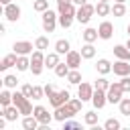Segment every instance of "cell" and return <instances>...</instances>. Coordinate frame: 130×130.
<instances>
[{
    "mask_svg": "<svg viewBox=\"0 0 130 130\" xmlns=\"http://www.w3.org/2000/svg\"><path fill=\"white\" fill-rule=\"evenodd\" d=\"M45 95L49 98V104H51L53 108H59V106H63V104H67V102L71 100V93H69L67 89L57 91L51 83H47V85H45Z\"/></svg>",
    "mask_w": 130,
    "mask_h": 130,
    "instance_id": "1",
    "label": "cell"
},
{
    "mask_svg": "<svg viewBox=\"0 0 130 130\" xmlns=\"http://www.w3.org/2000/svg\"><path fill=\"white\" fill-rule=\"evenodd\" d=\"M43 69H45V53L41 49H37L30 53V71H32V75H41Z\"/></svg>",
    "mask_w": 130,
    "mask_h": 130,
    "instance_id": "2",
    "label": "cell"
},
{
    "mask_svg": "<svg viewBox=\"0 0 130 130\" xmlns=\"http://www.w3.org/2000/svg\"><path fill=\"white\" fill-rule=\"evenodd\" d=\"M95 14V6L93 4H89V2H85L83 6H79L77 8V12H75V20L77 22H81V24H87L89 20H91V16Z\"/></svg>",
    "mask_w": 130,
    "mask_h": 130,
    "instance_id": "3",
    "label": "cell"
},
{
    "mask_svg": "<svg viewBox=\"0 0 130 130\" xmlns=\"http://www.w3.org/2000/svg\"><path fill=\"white\" fill-rule=\"evenodd\" d=\"M57 24H59V14H55L53 10H45L43 12V30L53 32Z\"/></svg>",
    "mask_w": 130,
    "mask_h": 130,
    "instance_id": "4",
    "label": "cell"
},
{
    "mask_svg": "<svg viewBox=\"0 0 130 130\" xmlns=\"http://www.w3.org/2000/svg\"><path fill=\"white\" fill-rule=\"evenodd\" d=\"M77 112L69 106V102L67 104H63V106H59V108H55V114H53V118L57 120V122H65V120H69V118H73Z\"/></svg>",
    "mask_w": 130,
    "mask_h": 130,
    "instance_id": "5",
    "label": "cell"
},
{
    "mask_svg": "<svg viewBox=\"0 0 130 130\" xmlns=\"http://www.w3.org/2000/svg\"><path fill=\"white\" fill-rule=\"evenodd\" d=\"M106 93H108V102H110V104H120V100H122V95H124V89H122L120 81H114Z\"/></svg>",
    "mask_w": 130,
    "mask_h": 130,
    "instance_id": "6",
    "label": "cell"
},
{
    "mask_svg": "<svg viewBox=\"0 0 130 130\" xmlns=\"http://www.w3.org/2000/svg\"><path fill=\"white\" fill-rule=\"evenodd\" d=\"M20 14H22V10H20V6H18V4L10 2V4H6V6H4V16H6V20H8V22H16V20L20 18Z\"/></svg>",
    "mask_w": 130,
    "mask_h": 130,
    "instance_id": "7",
    "label": "cell"
},
{
    "mask_svg": "<svg viewBox=\"0 0 130 130\" xmlns=\"http://www.w3.org/2000/svg\"><path fill=\"white\" fill-rule=\"evenodd\" d=\"M32 114L37 116V120L41 122V126H49V124H51V120H55V118L49 114V110H47V108H43V106H35Z\"/></svg>",
    "mask_w": 130,
    "mask_h": 130,
    "instance_id": "8",
    "label": "cell"
},
{
    "mask_svg": "<svg viewBox=\"0 0 130 130\" xmlns=\"http://www.w3.org/2000/svg\"><path fill=\"white\" fill-rule=\"evenodd\" d=\"M91 104L95 110H102L106 104H108V93L104 89H93V95H91Z\"/></svg>",
    "mask_w": 130,
    "mask_h": 130,
    "instance_id": "9",
    "label": "cell"
},
{
    "mask_svg": "<svg viewBox=\"0 0 130 130\" xmlns=\"http://www.w3.org/2000/svg\"><path fill=\"white\" fill-rule=\"evenodd\" d=\"M98 35H100V39L110 41V39H112V35H114V24H112L110 20H104V22L98 26Z\"/></svg>",
    "mask_w": 130,
    "mask_h": 130,
    "instance_id": "10",
    "label": "cell"
},
{
    "mask_svg": "<svg viewBox=\"0 0 130 130\" xmlns=\"http://www.w3.org/2000/svg\"><path fill=\"white\" fill-rule=\"evenodd\" d=\"M12 49L16 55H30L32 49H37V47H32V43H28V41H16L12 45Z\"/></svg>",
    "mask_w": 130,
    "mask_h": 130,
    "instance_id": "11",
    "label": "cell"
},
{
    "mask_svg": "<svg viewBox=\"0 0 130 130\" xmlns=\"http://www.w3.org/2000/svg\"><path fill=\"white\" fill-rule=\"evenodd\" d=\"M112 71H114L116 75H120V77H124V75H130V61L118 59V61L112 65Z\"/></svg>",
    "mask_w": 130,
    "mask_h": 130,
    "instance_id": "12",
    "label": "cell"
},
{
    "mask_svg": "<svg viewBox=\"0 0 130 130\" xmlns=\"http://www.w3.org/2000/svg\"><path fill=\"white\" fill-rule=\"evenodd\" d=\"M93 89L95 87H91L89 83H85V81H81L79 85H77V95L83 100V102H91V95H93Z\"/></svg>",
    "mask_w": 130,
    "mask_h": 130,
    "instance_id": "13",
    "label": "cell"
},
{
    "mask_svg": "<svg viewBox=\"0 0 130 130\" xmlns=\"http://www.w3.org/2000/svg\"><path fill=\"white\" fill-rule=\"evenodd\" d=\"M81 53L79 51H69L67 55H65V63L71 67V69H79V65H81Z\"/></svg>",
    "mask_w": 130,
    "mask_h": 130,
    "instance_id": "14",
    "label": "cell"
},
{
    "mask_svg": "<svg viewBox=\"0 0 130 130\" xmlns=\"http://www.w3.org/2000/svg\"><path fill=\"white\" fill-rule=\"evenodd\" d=\"M16 61H18V55H16V53L4 55L2 61H0V71H6V69H10V67H16Z\"/></svg>",
    "mask_w": 130,
    "mask_h": 130,
    "instance_id": "15",
    "label": "cell"
},
{
    "mask_svg": "<svg viewBox=\"0 0 130 130\" xmlns=\"http://www.w3.org/2000/svg\"><path fill=\"white\" fill-rule=\"evenodd\" d=\"M2 116L8 120V122H14L18 116H20V110H18V106H14V104H10L8 108H2Z\"/></svg>",
    "mask_w": 130,
    "mask_h": 130,
    "instance_id": "16",
    "label": "cell"
},
{
    "mask_svg": "<svg viewBox=\"0 0 130 130\" xmlns=\"http://www.w3.org/2000/svg\"><path fill=\"white\" fill-rule=\"evenodd\" d=\"M59 63H61V61H59V53H57V51L45 55V67H47V69H55Z\"/></svg>",
    "mask_w": 130,
    "mask_h": 130,
    "instance_id": "17",
    "label": "cell"
},
{
    "mask_svg": "<svg viewBox=\"0 0 130 130\" xmlns=\"http://www.w3.org/2000/svg\"><path fill=\"white\" fill-rule=\"evenodd\" d=\"M39 124H41V122L37 120V116H35V114H30V116H24V118H22V128H24V130H37V128H39Z\"/></svg>",
    "mask_w": 130,
    "mask_h": 130,
    "instance_id": "18",
    "label": "cell"
},
{
    "mask_svg": "<svg viewBox=\"0 0 130 130\" xmlns=\"http://www.w3.org/2000/svg\"><path fill=\"white\" fill-rule=\"evenodd\" d=\"M95 69H98V73H100V75H108V73L112 71V63H110L108 59H98Z\"/></svg>",
    "mask_w": 130,
    "mask_h": 130,
    "instance_id": "19",
    "label": "cell"
},
{
    "mask_svg": "<svg viewBox=\"0 0 130 130\" xmlns=\"http://www.w3.org/2000/svg\"><path fill=\"white\" fill-rule=\"evenodd\" d=\"M114 55L118 59H124V61H130V49L126 45H116L114 47Z\"/></svg>",
    "mask_w": 130,
    "mask_h": 130,
    "instance_id": "20",
    "label": "cell"
},
{
    "mask_svg": "<svg viewBox=\"0 0 130 130\" xmlns=\"http://www.w3.org/2000/svg\"><path fill=\"white\" fill-rule=\"evenodd\" d=\"M81 39L85 41V43H93V41H98L100 39V35H98V28H85L83 32H81Z\"/></svg>",
    "mask_w": 130,
    "mask_h": 130,
    "instance_id": "21",
    "label": "cell"
},
{
    "mask_svg": "<svg viewBox=\"0 0 130 130\" xmlns=\"http://www.w3.org/2000/svg\"><path fill=\"white\" fill-rule=\"evenodd\" d=\"M55 51H57L59 55H67V53L71 51V45H69V41H67V39H59V41L55 43Z\"/></svg>",
    "mask_w": 130,
    "mask_h": 130,
    "instance_id": "22",
    "label": "cell"
},
{
    "mask_svg": "<svg viewBox=\"0 0 130 130\" xmlns=\"http://www.w3.org/2000/svg\"><path fill=\"white\" fill-rule=\"evenodd\" d=\"M95 14H98V16H108V14H112L110 2H98V4H95Z\"/></svg>",
    "mask_w": 130,
    "mask_h": 130,
    "instance_id": "23",
    "label": "cell"
},
{
    "mask_svg": "<svg viewBox=\"0 0 130 130\" xmlns=\"http://www.w3.org/2000/svg\"><path fill=\"white\" fill-rule=\"evenodd\" d=\"M79 53H81L83 59H93V57H95V47H93V43H85Z\"/></svg>",
    "mask_w": 130,
    "mask_h": 130,
    "instance_id": "24",
    "label": "cell"
},
{
    "mask_svg": "<svg viewBox=\"0 0 130 130\" xmlns=\"http://www.w3.org/2000/svg\"><path fill=\"white\" fill-rule=\"evenodd\" d=\"M16 69H18V71H28V69H30V59H28V55H18Z\"/></svg>",
    "mask_w": 130,
    "mask_h": 130,
    "instance_id": "25",
    "label": "cell"
},
{
    "mask_svg": "<svg viewBox=\"0 0 130 130\" xmlns=\"http://www.w3.org/2000/svg\"><path fill=\"white\" fill-rule=\"evenodd\" d=\"M12 104V93L8 91V87H4L2 91H0V106L2 108H8Z\"/></svg>",
    "mask_w": 130,
    "mask_h": 130,
    "instance_id": "26",
    "label": "cell"
},
{
    "mask_svg": "<svg viewBox=\"0 0 130 130\" xmlns=\"http://www.w3.org/2000/svg\"><path fill=\"white\" fill-rule=\"evenodd\" d=\"M67 81H69L71 85H79V83H81V73H79L77 69H71V71L67 73Z\"/></svg>",
    "mask_w": 130,
    "mask_h": 130,
    "instance_id": "27",
    "label": "cell"
},
{
    "mask_svg": "<svg viewBox=\"0 0 130 130\" xmlns=\"http://www.w3.org/2000/svg\"><path fill=\"white\" fill-rule=\"evenodd\" d=\"M2 83H4V87H8V89H16V85H18V79H16V75H4Z\"/></svg>",
    "mask_w": 130,
    "mask_h": 130,
    "instance_id": "28",
    "label": "cell"
},
{
    "mask_svg": "<svg viewBox=\"0 0 130 130\" xmlns=\"http://www.w3.org/2000/svg\"><path fill=\"white\" fill-rule=\"evenodd\" d=\"M57 8H59V14H71V16H75V12H77V8H75L73 2H69L65 6H57Z\"/></svg>",
    "mask_w": 130,
    "mask_h": 130,
    "instance_id": "29",
    "label": "cell"
},
{
    "mask_svg": "<svg viewBox=\"0 0 130 130\" xmlns=\"http://www.w3.org/2000/svg\"><path fill=\"white\" fill-rule=\"evenodd\" d=\"M73 18H75V16H71V14H59V26L69 28V26L73 24Z\"/></svg>",
    "mask_w": 130,
    "mask_h": 130,
    "instance_id": "30",
    "label": "cell"
},
{
    "mask_svg": "<svg viewBox=\"0 0 130 130\" xmlns=\"http://www.w3.org/2000/svg\"><path fill=\"white\" fill-rule=\"evenodd\" d=\"M69 71H71V67H69L67 63H59V65L55 67V75H57V77H67Z\"/></svg>",
    "mask_w": 130,
    "mask_h": 130,
    "instance_id": "31",
    "label": "cell"
},
{
    "mask_svg": "<svg viewBox=\"0 0 130 130\" xmlns=\"http://www.w3.org/2000/svg\"><path fill=\"white\" fill-rule=\"evenodd\" d=\"M112 14H114V16H124V14H126V4H122V2H114V6H112Z\"/></svg>",
    "mask_w": 130,
    "mask_h": 130,
    "instance_id": "32",
    "label": "cell"
},
{
    "mask_svg": "<svg viewBox=\"0 0 130 130\" xmlns=\"http://www.w3.org/2000/svg\"><path fill=\"white\" fill-rule=\"evenodd\" d=\"M118 106H120V114H124V116H130V98H122Z\"/></svg>",
    "mask_w": 130,
    "mask_h": 130,
    "instance_id": "33",
    "label": "cell"
},
{
    "mask_svg": "<svg viewBox=\"0 0 130 130\" xmlns=\"http://www.w3.org/2000/svg\"><path fill=\"white\" fill-rule=\"evenodd\" d=\"M110 85H112V83H110V81H108L104 75L95 79V89H104V91H108V89H110Z\"/></svg>",
    "mask_w": 130,
    "mask_h": 130,
    "instance_id": "34",
    "label": "cell"
},
{
    "mask_svg": "<svg viewBox=\"0 0 130 130\" xmlns=\"http://www.w3.org/2000/svg\"><path fill=\"white\" fill-rule=\"evenodd\" d=\"M104 128H106V130H120V128H122V124H120L116 118H108V120H106V124H104Z\"/></svg>",
    "mask_w": 130,
    "mask_h": 130,
    "instance_id": "35",
    "label": "cell"
},
{
    "mask_svg": "<svg viewBox=\"0 0 130 130\" xmlns=\"http://www.w3.org/2000/svg\"><path fill=\"white\" fill-rule=\"evenodd\" d=\"M83 120H85L87 126H95V124H98V114H95V112H85Z\"/></svg>",
    "mask_w": 130,
    "mask_h": 130,
    "instance_id": "36",
    "label": "cell"
},
{
    "mask_svg": "<svg viewBox=\"0 0 130 130\" xmlns=\"http://www.w3.org/2000/svg\"><path fill=\"white\" fill-rule=\"evenodd\" d=\"M35 47H37V49H41V51L49 49V39H47V37H37V41H35Z\"/></svg>",
    "mask_w": 130,
    "mask_h": 130,
    "instance_id": "37",
    "label": "cell"
},
{
    "mask_svg": "<svg viewBox=\"0 0 130 130\" xmlns=\"http://www.w3.org/2000/svg\"><path fill=\"white\" fill-rule=\"evenodd\" d=\"M32 8H35L37 12H45V10H49V2H47V0H35Z\"/></svg>",
    "mask_w": 130,
    "mask_h": 130,
    "instance_id": "38",
    "label": "cell"
},
{
    "mask_svg": "<svg viewBox=\"0 0 130 130\" xmlns=\"http://www.w3.org/2000/svg\"><path fill=\"white\" fill-rule=\"evenodd\" d=\"M43 95H45V87L32 85V100H43Z\"/></svg>",
    "mask_w": 130,
    "mask_h": 130,
    "instance_id": "39",
    "label": "cell"
},
{
    "mask_svg": "<svg viewBox=\"0 0 130 130\" xmlns=\"http://www.w3.org/2000/svg\"><path fill=\"white\" fill-rule=\"evenodd\" d=\"M73 128H81V124L75 122V120H71V118L63 122V130H73Z\"/></svg>",
    "mask_w": 130,
    "mask_h": 130,
    "instance_id": "40",
    "label": "cell"
},
{
    "mask_svg": "<svg viewBox=\"0 0 130 130\" xmlns=\"http://www.w3.org/2000/svg\"><path fill=\"white\" fill-rule=\"evenodd\" d=\"M69 106H71V108H73L75 112H79V110H81V106H83V100H81V98L77 95L75 100H69Z\"/></svg>",
    "mask_w": 130,
    "mask_h": 130,
    "instance_id": "41",
    "label": "cell"
},
{
    "mask_svg": "<svg viewBox=\"0 0 130 130\" xmlns=\"http://www.w3.org/2000/svg\"><path fill=\"white\" fill-rule=\"evenodd\" d=\"M120 85H122L124 93H130V77H128V75H124V77L120 79Z\"/></svg>",
    "mask_w": 130,
    "mask_h": 130,
    "instance_id": "42",
    "label": "cell"
},
{
    "mask_svg": "<svg viewBox=\"0 0 130 130\" xmlns=\"http://www.w3.org/2000/svg\"><path fill=\"white\" fill-rule=\"evenodd\" d=\"M20 91L26 95V98H32V85H28V83H24L22 87H20Z\"/></svg>",
    "mask_w": 130,
    "mask_h": 130,
    "instance_id": "43",
    "label": "cell"
},
{
    "mask_svg": "<svg viewBox=\"0 0 130 130\" xmlns=\"http://www.w3.org/2000/svg\"><path fill=\"white\" fill-rule=\"evenodd\" d=\"M71 2H73V4H77V6H83L87 0H71Z\"/></svg>",
    "mask_w": 130,
    "mask_h": 130,
    "instance_id": "44",
    "label": "cell"
},
{
    "mask_svg": "<svg viewBox=\"0 0 130 130\" xmlns=\"http://www.w3.org/2000/svg\"><path fill=\"white\" fill-rule=\"evenodd\" d=\"M0 2H2V6H6V4H10L12 0H0Z\"/></svg>",
    "mask_w": 130,
    "mask_h": 130,
    "instance_id": "45",
    "label": "cell"
},
{
    "mask_svg": "<svg viewBox=\"0 0 130 130\" xmlns=\"http://www.w3.org/2000/svg\"><path fill=\"white\" fill-rule=\"evenodd\" d=\"M126 47H128V49H130V37H128V41H126Z\"/></svg>",
    "mask_w": 130,
    "mask_h": 130,
    "instance_id": "46",
    "label": "cell"
},
{
    "mask_svg": "<svg viewBox=\"0 0 130 130\" xmlns=\"http://www.w3.org/2000/svg\"><path fill=\"white\" fill-rule=\"evenodd\" d=\"M114 2H122V4H126V0H114Z\"/></svg>",
    "mask_w": 130,
    "mask_h": 130,
    "instance_id": "47",
    "label": "cell"
},
{
    "mask_svg": "<svg viewBox=\"0 0 130 130\" xmlns=\"http://www.w3.org/2000/svg\"><path fill=\"white\" fill-rule=\"evenodd\" d=\"M126 30H128V37H130V24H128V28H126Z\"/></svg>",
    "mask_w": 130,
    "mask_h": 130,
    "instance_id": "48",
    "label": "cell"
},
{
    "mask_svg": "<svg viewBox=\"0 0 130 130\" xmlns=\"http://www.w3.org/2000/svg\"><path fill=\"white\" fill-rule=\"evenodd\" d=\"M98 2H110V0H98Z\"/></svg>",
    "mask_w": 130,
    "mask_h": 130,
    "instance_id": "49",
    "label": "cell"
}]
</instances>
